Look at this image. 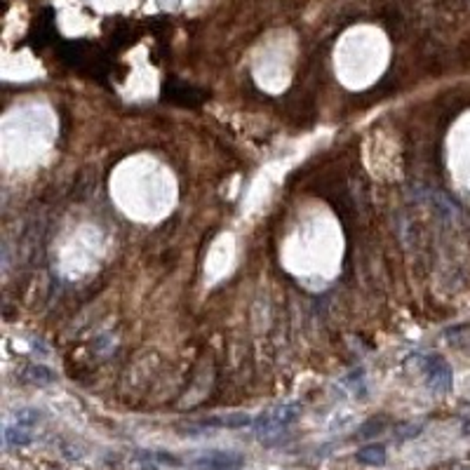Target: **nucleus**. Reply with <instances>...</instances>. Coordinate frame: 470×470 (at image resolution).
I'll return each mask as SVG.
<instances>
[{
	"mask_svg": "<svg viewBox=\"0 0 470 470\" xmlns=\"http://www.w3.org/2000/svg\"><path fill=\"white\" fill-rule=\"evenodd\" d=\"M303 407L299 402H285V405H275L271 409H266L264 414H259V419H254V428L259 433H278L282 428H287L289 424H294L296 419L301 417Z\"/></svg>",
	"mask_w": 470,
	"mask_h": 470,
	"instance_id": "f257e3e1",
	"label": "nucleus"
},
{
	"mask_svg": "<svg viewBox=\"0 0 470 470\" xmlns=\"http://www.w3.org/2000/svg\"><path fill=\"white\" fill-rule=\"evenodd\" d=\"M421 367H424L426 381L431 388L440 393H447L452 388V369H449V364L442 360L440 355H426Z\"/></svg>",
	"mask_w": 470,
	"mask_h": 470,
	"instance_id": "f03ea898",
	"label": "nucleus"
},
{
	"mask_svg": "<svg viewBox=\"0 0 470 470\" xmlns=\"http://www.w3.org/2000/svg\"><path fill=\"white\" fill-rule=\"evenodd\" d=\"M243 456L231 454V452H207L203 456H198L196 461L191 463L196 470H240L243 468Z\"/></svg>",
	"mask_w": 470,
	"mask_h": 470,
	"instance_id": "7ed1b4c3",
	"label": "nucleus"
},
{
	"mask_svg": "<svg viewBox=\"0 0 470 470\" xmlns=\"http://www.w3.org/2000/svg\"><path fill=\"white\" fill-rule=\"evenodd\" d=\"M203 428H228V431H235V428H247L254 426V419L250 414L238 412V414H221V417H207L203 419Z\"/></svg>",
	"mask_w": 470,
	"mask_h": 470,
	"instance_id": "20e7f679",
	"label": "nucleus"
},
{
	"mask_svg": "<svg viewBox=\"0 0 470 470\" xmlns=\"http://www.w3.org/2000/svg\"><path fill=\"white\" fill-rule=\"evenodd\" d=\"M167 96H170V101L184 103V106H196V103L205 99V94L200 92V89L186 85V82H179V80H172L167 85Z\"/></svg>",
	"mask_w": 470,
	"mask_h": 470,
	"instance_id": "39448f33",
	"label": "nucleus"
},
{
	"mask_svg": "<svg viewBox=\"0 0 470 470\" xmlns=\"http://www.w3.org/2000/svg\"><path fill=\"white\" fill-rule=\"evenodd\" d=\"M33 40H36L38 47L47 45L54 38V26H52V10H45L43 17H38L36 26H33Z\"/></svg>",
	"mask_w": 470,
	"mask_h": 470,
	"instance_id": "423d86ee",
	"label": "nucleus"
},
{
	"mask_svg": "<svg viewBox=\"0 0 470 470\" xmlns=\"http://www.w3.org/2000/svg\"><path fill=\"white\" fill-rule=\"evenodd\" d=\"M357 463L362 466H383L386 463V447L383 445H367L355 454Z\"/></svg>",
	"mask_w": 470,
	"mask_h": 470,
	"instance_id": "0eeeda50",
	"label": "nucleus"
},
{
	"mask_svg": "<svg viewBox=\"0 0 470 470\" xmlns=\"http://www.w3.org/2000/svg\"><path fill=\"white\" fill-rule=\"evenodd\" d=\"M31 442L29 428L22 426H5V447H26Z\"/></svg>",
	"mask_w": 470,
	"mask_h": 470,
	"instance_id": "6e6552de",
	"label": "nucleus"
},
{
	"mask_svg": "<svg viewBox=\"0 0 470 470\" xmlns=\"http://www.w3.org/2000/svg\"><path fill=\"white\" fill-rule=\"evenodd\" d=\"M26 379L33 383H40V386H50L57 381V376H54L52 369H47L45 364H31L29 369H26Z\"/></svg>",
	"mask_w": 470,
	"mask_h": 470,
	"instance_id": "1a4fd4ad",
	"label": "nucleus"
},
{
	"mask_svg": "<svg viewBox=\"0 0 470 470\" xmlns=\"http://www.w3.org/2000/svg\"><path fill=\"white\" fill-rule=\"evenodd\" d=\"M40 421V412L38 409H19L15 414V426L22 428H33Z\"/></svg>",
	"mask_w": 470,
	"mask_h": 470,
	"instance_id": "9d476101",
	"label": "nucleus"
},
{
	"mask_svg": "<svg viewBox=\"0 0 470 470\" xmlns=\"http://www.w3.org/2000/svg\"><path fill=\"white\" fill-rule=\"evenodd\" d=\"M419 433H421V426H414V424L400 426V431H398V442H405V440L417 438Z\"/></svg>",
	"mask_w": 470,
	"mask_h": 470,
	"instance_id": "9b49d317",
	"label": "nucleus"
},
{
	"mask_svg": "<svg viewBox=\"0 0 470 470\" xmlns=\"http://www.w3.org/2000/svg\"><path fill=\"white\" fill-rule=\"evenodd\" d=\"M379 431H381V424H376V421H369V424L360 431V438H369V435H374Z\"/></svg>",
	"mask_w": 470,
	"mask_h": 470,
	"instance_id": "f8f14e48",
	"label": "nucleus"
}]
</instances>
